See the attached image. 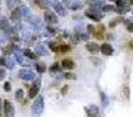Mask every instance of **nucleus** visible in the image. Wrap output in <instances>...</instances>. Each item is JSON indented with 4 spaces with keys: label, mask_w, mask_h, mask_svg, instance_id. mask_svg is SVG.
<instances>
[{
    "label": "nucleus",
    "mask_w": 133,
    "mask_h": 117,
    "mask_svg": "<svg viewBox=\"0 0 133 117\" xmlns=\"http://www.w3.org/2000/svg\"><path fill=\"white\" fill-rule=\"evenodd\" d=\"M40 87H41V78L37 77L36 80L34 81L33 85L30 87L29 93H28V97H29V98H35L40 91Z\"/></svg>",
    "instance_id": "3"
},
{
    "label": "nucleus",
    "mask_w": 133,
    "mask_h": 117,
    "mask_svg": "<svg viewBox=\"0 0 133 117\" xmlns=\"http://www.w3.org/2000/svg\"><path fill=\"white\" fill-rule=\"evenodd\" d=\"M99 96H101V101H102V104L103 107H106L109 104V97L106 96V94L102 90H99Z\"/></svg>",
    "instance_id": "20"
},
{
    "label": "nucleus",
    "mask_w": 133,
    "mask_h": 117,
    "mask_svg": "<svg viewBox=\"0 0 133 117\" xmlns=\"http://www.w3.org/2000/svg\"><path fill=\"white\" fill-rule=\"evenodd\" d=\"M113 11H116V7L112 6V5H106L105 4V6L103 7V12H113Z\"/></svg>",
    "instance_id": "28"
},
{
    "label": "nucleus",
    "mask_w": 133,
    "mask_h": 117,
    "mask_svg": "<svg viewBox=\"0 0 133 117\" xmlns=\"http://www.w3.org/2000/svg\"><path fill=\"white\" fill-rule=\"evenodd\" d=\"M90 61H92V63H95L96 66H98V64L102 63V60L101 59H97V58H91V59H90Z\"/></svg>",
    "instance_id": "34"
},
{
    "label": "nucleus",
    "mask_w": 133,
    "mask_h": 117,
    "mask_svg": "<svg viewBox=\"0 0 133 117\" xmlns=\"http://www.w3.org/2000/svg\"><path fill=\"white\" fill-rule=\"evenodd\" d=\"M85 113H87L88 117H101V111L97 106H89L85 107Z\"/></svg>",
    "instance_id": "7"
},
{
    "label": "nucleus",
    "mask_w": 133,
    "mask_h": 117,
    "mask_svg": "<svg viewBox=\"0 0 133 117\" xmlns=\"http://www.w3.org/2000/svg\"><path fill=\"white\" fill-rule=\"evenodd\" d=\"M61 66H62V68L71 70V69H74V67H75V63H74V61L71 59H64L61 62Z\"/></svg>",
    "instance_id": "17"
},
{
    "label": "nucleus",
    "mask_w": 133,
    "mask_h": 117,
    "mask_svg": "<svg viewBox=\"0 0 133 117\" xmlns=\"http://www.w3.org/2000/svg\"><path fill=\"white\" fill-rule=\"evenodd\" d=\"M65 4H68L66 6L72 11H77V9H81L83 7V4L79 1H65Z\"/></svg>",
    "instance_id": "18"
},
{
    "label": "nucleus",
    "mask_w": 133,
    "mask_h": 117,
    "mask_svg": "<svg viewBox=\"0 0 133 117\" xmlns=\"http://www.w3.org/2000/svg\"><path fill=\"white\" fill-rule=\"evenodd\" d=\"M130 4H132V5H133V1H131V2H130Z\"/></svg>",
    "instance_id": "41"
},
{
    "label": "nucleus",
    "mask_w": 133,
    "mask_h": 117,
    "mask_svg": "<svg viewBox=\"0 0 133 117\" xmlns=\"http://www.w3.org/2000/svg\"><path fill=\"white\" fill-rule=\"evenodd\" d=\"M22 11H21V8L20 7H16L15 9H14L13 12H12V14H11V20L13 21V22H20V20H21V18H22Z\"/></svg>",
    "instance_id": "11"
},
{
    "label": "nucleus",
    "mask_w": 133,
    "mask_h": 117,
    "mask_svg": "<svg viewBox=\"0 0 133 117\" xmlns=\"http://www.w3.org/2000/svg\"><path fill=\"white\" fill-rule=\"evenodd\" d=\"M85 16L89 18V19H91V20H94V21H96V22H99V21L104 18V14L99 13V12H94V11L90 9V11L85 12Z\"/></svg>",
    "instance_id": "9"
},
{
    "label": "nucleus",
    "mask_w": 133,
    "mask_h": 117,
    "mask_svg": "<svg viewBox=\"0 0 133 117\" xmlns=\"http://www.w3.org/2000/svg\"><path fill=\"white\" fill-rule=\"evenodd\" d=\"M44 21H46L48 25H54V23L58 22V18L55 13H53L51 11L47 9V11L44 12Z\"/></svg>",
    "instance_id": "6"
},
{
    "label": "nucleus",
    "mask_w": 133,
    "mask_h": 117,
    "mask_svg": "<svg viewBox=\"0 0 133 117\" xmlns=\"http://www.w3.org/2000/svg\"><path fill=\"white\" fill-rule=\"evenodd\" d=\"M23 55L27 56V58L30 59V60H35V59H36V54H35L34 52H32L30 49H23Z\"/></svg>",
    "instance_id": "22"
},
{
    "label": "nucleus",
    "mask_w": 133,
    "mask_h": 117,
    "mask_svg": "<svg viewBox=\"0 0 133 117\" xmlns=\"http://www.w3.org/2000/svg\"><path fill=\"white\" fill-rule=\"evenodd\" d=\"M18 49H19V47L16 46L15 44L11 42V44H8L6 47H4V48H2V53H4L5 55H9V54H12V53H15Z\"/></svg>",
    "instance_id": "15"
},
{
    "label": "nucleus",
    "mask_w": 133,
    "mask_h": 117,
    "mask_svg": "<svg viewBox=\"0 0 133 117\" xmlns=\"http://www.w3.org/2000/svg\"><path fill=\"white\" fill-rule=\"evenodd\" d=\"M19 77H20L21 80H25V81H35L37 78L34 71L28 69V68L20 69V70H19Z\"/></svg>",
    "instance_id": "2"
},
{
    "label": "nucleus",
    "mask_w": 133,
    "mask_h": 117,
    "mask_svg": "<svg viewBox=\"0 0 133 117\" xmlns=\"http://www.w3.org/2000/svg\"><path fill=\"white\" fill-rule=\"evenodd\" d=\"M53 7H54V9H55L56 13L60 14L61 16H65L66 14H68V12H66L65 7L63 6L62 2H54V4H53Z\"/></svg>",
    "instance_id": "12"
},
{
    "label": "nucleus",
    "mask_w": 133,
    "mask_h": 117,
    "mask_svg": "<svg viewBox=\"0 0 133 117\" xmlns=\"http://www.w3.org/2000/svg\"><path fill=\"white\" fill-rule=\"evenodd\" d=\"M130 47L133 48V40H131V42H130Z\"/></svg>",
    "instance_id": "40"
},
{
    "label": "nucleus",
    "mask_w": 133,
    "mask_h": 117,
    "mask_svg": "<svg viewBox=\"0 0 133 117\" xmlns=\"http://www.w3.org/2000/svg\"><path fill=\"white\" fill-rule=\"evenodd\" d=\"M68 52H70V46L69 45H60L58 46V53H68Z\"/></svg>",
    "instance_id": "24"
},
{
    "label": "nucleus",
    "mask_w": 133,
    "mask_h": 117,
    "mask_svg": "<svg viewBox=\"0 0 133 117\" xmlns=\"http://www.w3.org/2000/svg\"><path fill=\"white\" fill-rule=\"evenodd\" d=\"M14 114H15V110H14V107L12 104L11 101L6 100L4 102V115L5 117H14Z\"/></svg>",
    "instance_id": "5"
},
{
    "label": "nucleus",
    "mask_w": 133,
    "mask_h": 117,
    "mask_svg": "<svg viewBox=\"0 0 133 117\" xmlns=\"http://www.w3.org/2000/svg\"><path fill=\"white\" fill-rule=\"evenodd\" d=\"M116 5H117V7H116V12H117L118 14H125L130 11V7L127 6L126 2L123 1V0H118V1H116Z\"/></svg>",
    "instance_id": "8"
},
{
    "label": "nucleus",
    "mask_w": 133,
    "mask_h": 117,
    "mask_svg": "<svg viewBox=\"0 0 133 117\" xmlns=\"http://www.w3.org/2000/svg\"><path fill=\"white\" fill-rule=\"evenodd\" d=\"M119 22H125V19L123 18V16H117V18H115L112 21L110 22V27H115V26H117Z\"/></svg>",
    "instance_id": "21"
},
{
    "label": "nucleus",
    "mask_w": 133,
    "mask_h": 117,
    "mask_svg": "<svg viewBox=\"0 0 133 117\" xmlns=\"http://www.w3.org/2000/svg\"><path fill=\"white\" fill-rule=\"evenodd\" d=\"M6 34H7V38H8L11 41H13V44L19 40V33H18V30L15 29V27H9L8 29H7Z\"/></svg>",
    "instance_id": "10"
},
{
    "label": "nucleus",
    "mask_w": 133,
    "mask_h": 117,
    "mask_svg": "<svg viewBox=\"0 0 133 117\" xmlns=\"http://www.w3.org/2000/svg\"><path fill=\"white\" fill-rule=\"evenodd\" d=\"M6 64V56L2 55L0 56V66H5Z\"/></svg>",
    "instance_id": "36"
},
{
    "label": "nucleus",
    "mask_w": 133,
    "mask_h": 117,
    "mask_svg": "<svg viewBox=\"0 0 133 117\" xmlns=\"http://www.w3.org/2000/svg\"><path fill=\"white\" fill-rule=\"evenodd\" d=\"M64 77L66 80H76L77 76H76L74 73H66V74H64Z\"/></svg>",
    "instance_id": "32"
},
{
    "label": "nucleus",
    "mask_w": 133,
    "mask_h": 117,
    "mask_svg": "<svg viewBox=\"0 0 133 117\" xmlns=\"http://www.w3.org/2000/svg\"><path fill=\"white\" fill-rule=\"evenodd\" d=\"M2 110H4V104H2V100L0 98V115L2 114Z\"/></svg>",
    "instance_id": "39"
},
{
    "label": "nucleus",
    "mask_w": 133,
    "mask_h": 117,
    "mask_svg": "<svg viewBox=\"0 0 133 117\" xmlns=\"http://www.w3.org/2000/svg\"><path fill=\"white\" fill-rule=\"evenodd\" d=\"M44 110V98L43 96H37L32 106V114L34 117H40Z\"/></svg>",
    "instance_id": "1"
},
{
    "label": "nucleus",
    "mask_w": 133,
    "mask_h": 117,
    "mask_svg": "<svg viewBox=\"0 0 133 117\" xmlns=\"http://www.w3.org/2000/svg\"><path fill=\"white\" fill-rule=\"evenodd\" d=\"M85 48H87V51L89 52L90 54H97L101 51V47H99L96 42H88V44L85 45Z\"/></svg>",
    "instance_id": "13"
},
{
    "label": "nucleus",
    "mask_w": 133,
    "mask_h": 117,
    "mask_svg": "<svg viewBox=\"0 0 133 117\" xmlns=\"http://www.w3.org/2000/svg\"><path fill=\"white\" fill-rule=\"evenodd\" d=\"M15 100L18 102H22V100H23V90L22 89H18L15 91Z\"/></svg>",
    "instance_id": "25"
},
{
    "label": "nucleus",
    "mask_w": 133,
    "mask_h": 117,
    "mask_svg": "<svg viewBox=\"0 0 133 117\" xmlns=\"http://www.w3.org/2000/svg\"><path fill=\"white\" fill-rule=\"evenodd\" d=\"M35 54L39 56H48L49 52H48V49L46 48V46H43V44H39L35 47Z\"/></svg>",
    "instance_id": "14"
},
{
    "label": "nucleus",
    "mask_w": 133,
    "mask_h": 117,
    "mask_svg": "<svg viewBox=\"0 0 133 117\" xmlns=\"http://www.w3.org/2000/svg\"><path fill=\"white\" fill-rule=\"evenodd\" d=\"M5 67L8 69H12L14 67V61L11 58H8V56H6V64H5Z\"/></svg>",
    "instance_id": "27"
},
{
    "label": "nucleus",
    "mask_w": 133,
    "mask_h": 117,
    "mask_svg": "<svg viewBox=\"0 0 133 117\" xmlns=\"http://www.w3.org/2000/svg\"><path fill=\"white\" fill-rule=\"evenodd\" d=\"M126 22V27H127V30L129 32L133 33V20H125Z\"/></svg>",
    "instance_id": "29"
},
{
    "label": "nucleus",
    "mask_w": 133,
    "mask_h": 117,
    "mask_svg": "<svg viewBox=\"0 0 133 117\" xmlns=\"http://www.w3.org/2000/svg\"><path fill=\"white\" fill-rule=\"evenodd\" d=\"M104 33H105V28H104V26L99 25L98 28H97V30H96V33H95V36H96L97 39L102 40L104 38Z\"/></svg>",
    "instance_id": "19"
},
{
    "label": "nucleus",
    "mask_w": 133,
    "mask_h": 117,
    "mask_svg": "<svg viewBox=\"0 0 133 117\" xmlns=\"http://www.w3.org/2000/svg\"><path fill=\"white\" fill-rule=\"evenodd\" d=\"M14 58H15V61L18 62L19 64H21V66H30V62H28V60L25 58V55H23V51H20V49H18V51L14 53Z\"/></svg>",
    "instance_id": "4"
},
{
    "label": "nucleus",
    "mask_w": 133,
    "mask_h": 117,
    "mask_svg": "<svg viewBox=\"0 0 133 117\" xmlns=\"http://www.w3.org/2000/svg\"><path fill=\"white\" fill-rule=\"evenodd\" d=\"M66 91H68V85H64V87L62 88V90H61V94L65 95V94H66Z\"/></svg>",
    "instance_id": "38"
},
{
    "label": "nucleus",
    "mask_w": 133,
    "mask_h": 117,
    "mask_svg": "<svg viewBox=\"0 0 133 117\" xmlns=\"http://www.w3.org/2000/svg\"><path fill=\"white\" fill-rule=\"evenodd\" d=\"M87 30H88V34L95 35V33H96V28H95L92 25H88L87 26Z\"/></svg>",
    "instance_id": "31"
},
{
    "label": "nucleus",
    "mask_w": 133,
    "mask_h": 117,
    "mask_svg": "<svg viewBox=\"0 0 133 117\" xmlns=\"http://www.w3.org/2000/svg\"><path fill=\"white\" fill-rule=\"evenodd\" d=\"M5 77H6V70L0 68V81H2Z\"/></svg>",
    "instance_id": "35"
},
{
    "label": "nucleus",
    "mask_w": 133,
    "mask_h": 117,
    "mask_svg": "<svg viewBox=\"0 0 133 117\" xmlns=\"http://www.w3.org/2000/svg\"><path fill=\"white\" fill-rule=\"evenodd\" d=\"M60 66H61V64L58 63V62H55V63H54V64H51V66H50V68H49V70H50L51 73H57V71H60V70H61Z\"/></svg>",
    "instance_id": "26"
},
{
    "label": "nucleus",
    "mask_w": 133,
    "mask_h": 117,
    "mask_svg": "<svg viewBox=\"0 0 133 117\" xmlns=\"http://www.w3.org/2000/svg\"><path fill=\"white\" fill-rule=\"evenodd\" d=\"M49 48H50L53 52L58 53V46H57V44H56V42H49Z\"/></svg>",
    "instance_id": "30"
},
{
    "label": "nucleus",
    "mask_w": 133,
    "mask_h": 117,
    "mask_svg": "<svg viewBox=\"0 0 133 117\" xmlns=\"http://www.w3.org/2000/svg\"><path fill=\"white\" fill-rule=\"evenodd\" d=\"M35 68H36V70L39 71L40 74L46 71V66H44V63H42V62H36V63H35Z\"/></svg>",
    "instance_id": "23"
},
{
    "label": "nucleus",
    "mask_w": 133,
    "mask_h": 117,
    "mask_svg": "<svg viewBox=\"0 0 133 117\" xmlns=\"http://www.w3.org/2000/svg\"><path fill=\"white\" fill-rule=\"evenodd\" d=\"M101 52H102V54H104V55L110 56V55L113 54L115 49H113V47L111 46L110 44H103L101 46Z\"/></svg>",
    "instance_id": "16"
},
{
    "label": "nucleus",
    "mask_w": 133,
    "mask_h": 117,
    "mask_svg": "<svg viewBox=\"0 0 133 117\" xmlns=\"http://www.w3.org/2000/svg\"><path fill=\"white\" fill-rule=\"evenodd\" d=\"M47 30L49 32V34H50V35H54V34H55V32H56V30L54 29V28H51L50 26H48V27H47Z\"/></svg>",
    "instance_id": "37"
},
{
    "label": "nucleus",
    "mask_w": 133,
    "mask_h": 117,
    "mask_svg": "<svg viewBox=\"0 0 133 117\" xmlns=\"http://www.w3.org/2000/svg\"><path fill=\"white\" fill-rule=\"evenodd\" d=\"M11 89H12V85H11V83L9 82H5V84H4V90L5 91H11Z\"/></svg>",
    "instance_id": "33"
}]
</instances>
